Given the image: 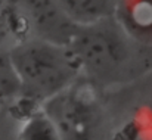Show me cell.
<instances>
[{"instance_id":"7a4b0ae2","label":"cell","mask_w":152,"mask_h":140,"mask_svg":"<svg viewBox=\"0 0 152 140\" xmlns=\"http://www.w3.org/2000/svg\"><path fill=\"white\" fill-rule=\"evenodd\" d=\"M83 75L93 81H118L133 65L136 46L114 19L90 27H77L68 43Z\"/></svg>"},{"instance_id":"277c9868","label":"cell","mask_w":152,"mask_h":140,"mask_svg":"<svg viewBox=\"0 0 152 140\" xmlns=\"http://www.w3.org/2000/svg\"><path fill=\"white\" fill-rule=\"evenodd\" d=\"M16 10L31 27L34 37L68 44L75 25L65 16L59 0H0Z\"/></svg>"},{"instance_id":"9c48e42d","label":"cell","mask_w":152,"mask_h":140,"mask_svg":"<svg viewBox=\"0 0 152 140\" xmlns=\"http://www.w3.org/2000/svg\"><path fill=\"white\" fill-rule=\"evenodd\" d=\"M18 97H22V90L9 50H0V102L16 100Z\"/></svg>"},{"instance_id":"8992f818","label":"cell","mask_w":152,"mask_h":140,"mask_svg":"<svg viewBox=\"0 0 152 140\" xmlns=\"http://www.w3.org/2000/svg\"><path fill=\"white\" fill-rule=\"evenodd\" d=\"M65 16L75 27H90L114 19L117 0H59Z\"/></svg>"},{"instance_id":"3957f363","label":"cell","mask_w":152,"mask_h":140,"mask_svg":"<svg viewBox=\"0 0 152 140\" xmlns=\"http://www.w3.org/2000/svg\"><path fill=\"white\" fill-rule=\"evenodd\" d=\"M43 109L62 140H103L105 112L98 86L84 75L48 100Z\"/></svg>"},{"instance_id":"6da1fadb","label":"cell","mask_w":152,"mask_h":140,"mask_svg":"<svg viewBox=\"0 0 152 140\" xmlns=\"http://www.w3.org/2000/svg\"><path fill=\"white\" fill-rule=\"evenodd\" d=\"M22 97L43 106L83 77L81 65L68 44L31 37L9 50Z\"/></svg>"},{"instance_id":"52a82bcc","label":"cell","mask_w":152,"mask_h":140,"mask_svg":"<svg viewBox=\"0 0 152 140\" xmlns=\"http://www.w3.org/2000/svg\"><path fill=\"white\" fill-rule=\"evenodd\" d=\"M31 37L34 34L28 22L10 6L0 1V50H10Z\"/></svg>"},{"instance_id":"5b68a950","label":"cell","mask_w":152,"mask_h":140,"mask_svg":"<svg viewBox=\"0 0 152 140\" xmlns=\"http://www.w3.org/2000/svg\"><path fill=\"white\" fill-rule=\"evenodd\" d=\"M114 18L136 46L152 49V0H117Z\"/></svg>"},{"instance_id":"ba28073f","label":"cell","mask_w":152,"mask_h":140,"mask_svg":"<svg viewBox=\"0 0 152 140\" xmlns=\"http://www.w3.org/2000/svg\"><path fill=\"white\" fill-rule=\"evenodd\" d=\"M16 137L18 140H62L58 127L43 106L21 121Z\"/></svg>"}]
</instances>
